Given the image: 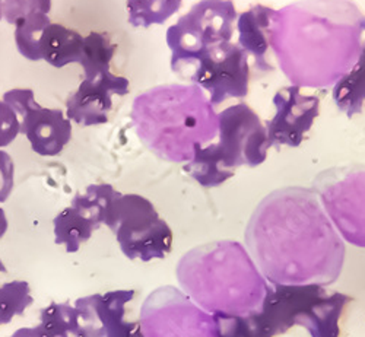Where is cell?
Masks as SVG:
<instances>
[{"instance_id":"1","label":"cell","mask_w":365,"mask_h":337,"mask_svg":"<svg viewBox=\"0 0 365 337\" xmlns=\"http://www.w3.org/2000/svg\"><path fill=\"white\" fill-rule=\"evenodd\" d=\"M246 244L269 284L331 285L345 244L314 190L285 187L266 196L246 228Z\"/></svg>"},{"instance_id":"2","label":"cell","mask_w":365,"mask_h":337,"mask_svg":"<svg viewBox=\"0 0 365 337\" xmlns=\"http://www.w3.org/2000/svg\"><path fill=\"white\" fill-rule=\"evenodd\" d=\"M361 18L348 0H309L279 11L270 48L291 83H336L358 58Z\"/></svg>"},{"instance_id":"3","label":"cell","mask_w":365,"mask_h":337,"mask_svg":"<svg viewBox=\"0 0 365 337\" xmlns=\"http://www.w3.org/2000/svg\"><path fill=\"white\" fill-rule=\"evenodd\" d=\"M177 279L206 313L245 316L257 311L267 281L238 241L203 244L181 257Z\"/></svg>"},{"instance_id":"4","label":"cell","mask_w":365,"mask_h":337,"mask_svg":"<svg viewBox=\"0 0 365 337\" xmlns=\"http://www.w3.org/2000/svg\"><path fill=\"white\" fill-rule=\"evenodd\" d=\"M130 117L142 143L170 162L186 164L196 143L218 135V114L196 85L152 88L136 97Z\"/></svg>"},{"instance_id":"5","label":"cell","mask_w":365,"mask_h":337,"mask_svg":"<svg viewBox=\"0 0 365 337\" xmlns=\"http://www.w3.org/2000/svg\"><path fill=\"white\" fill-rule=\"evenodd\" d=\"M238 14L232 0H200L165 34L171 71L187 81L199 57L210 47L232 41Z\"/></svg>"},{"instance_id":"6","label":"cell","mask_w":365,"mask_h":337,"mask_svg":"<svg viewBox=\"0 0 365 337\" xmlns=\"http://www.w3.org/2000/svg\"><path fill=\"white\" fill-rule=\"evenodd\" d=\"M104 224L129 260H163L173 250V229L140 195H120L110 204Z\"/></svg>"},{"instance_id":"7","label":"cell","mask_w":365,"mask_h":337,"mask_svg":"<svg viewBox=\"0 0 365 337\" xmlns=\"http://www.w3.org/2000/svg\"><path fill=\"white\" fill-rule=\"evenodd\" d=\"M314 192L336 231L365 249V167H342L322 172Z\"/></svg>"},{"instance_id":"8","label":"cell","mask_w":365,"mask_h":337,"mask_svg":"<svg viewBox=\"0 0 365 337\" xmlns=\"http://www.w3.org/2000/svg\"><path fill=\"white\" fill-rule=\"evenodd\" d=\"M139 323L146 337H214L212 314L174 286L158 288L145 299Z\"/></svg>"},{"instance_id":"9","label":"cell","mask_w":365,"mask_h":337,"mask_svg":"<svg viewBox=\"0 0 365 337\" xmlns=\"http://www.w3.org/2000/svg\"><path fill=\"white\" fill-rule=\"evenodd\" d=\"M187 81L205 92L214 108L230 98H246L250 85L249 54L232 41L210 47L199 57Z\"/></svg>"},{"instance_id":"10","label":"cell","mask_w":365,"mask_h":337,"mask_svg":"<svg viewBox=\"0 0 365 337\" xmlns=\"http://www.w3.org/2000/svg\"><path fill=\"white\" fill-rule=\"evenodd\" d=\"M218 145L230 168H256L267 160L266 126L246 103L234 104L218 114Z\"/></svg>"},{"instance_id":"11","label":"cell","mask_w":365,"mask_h":337,"mask_svg":"<svg viewBox=\"0 0 365 337\" xmlns=\"http://www.w3.org/2000/svg\"><path fill=\"white\" fill-rule=\"evenodd\" d=\"M275 115L264 123L269 146L298 147L320 114V100L298 85L284 86L273 95Z\"/></svg>"},{"instance_id":"12","label":"cell","mask_w":365,"mask_h":337,"mask_svg":"<svg viewBox=\"0 0 365 337\" xmlns=\"http://www.w3.org/2000/svg\"><path fill=\"white\" fill-rule=\"evenodd\" d=\"M129 90V79L111 72L83 79L66 100V117L83 128L106 125L113 108V95L125 97Z\"/></svg>"},{"instance_id":"13","label":"cell","mask_w":365,"mask_h":337,"mask_svg":"<svg viewBox=\"0 0 365 337\" xmlns=\"http://www.w3.org/2000/svg\"><path fill=\"white\" fill-rule=\"evenodd\" d=\"M329 295L323 285H284L269 284L259 311L267 321L273 334H285L298 324V320L306 314L314 304Z\"/></svg>"},{"instance_id":"14","label":"cell","mask_w":365,"mask_h":337,"mask_svg":"<svg viewBox=\"0 0 365 337\" xmlns=\"http://www.w3.org/2000/svg\"><path fill=\"white\" fill-rule=\"evenodd\" d=\"M21 133L41 157H57L72 139V123L62 110L36 107L21 118Z\"/></svg>"},{"instance_id":"15","label":"cell","mask_w":365,"mask_h":337,"mask_svg":"<svg viewBox=\"0 0 365 337\" xmlns=\"http://www.w3.org/2000/svg\"><path fill=\"white\" fill-rule=\"evenodd\" d=\"M279 21V11L264 5H255L238 15L235 31L238 33V46L253 58L255 66L260 72L273 69L267 60L272 38Z\"/></svg>"},{"instance_id":"16","label":"cell","mask_w":365,"mask_h":337,"mask_svg":"<svg viewBox=\"0 0 365 337\" xmlns=\"http://www.w3.org/2000/svg\"><path fill=\"white\" fill-rule=\"evenodd\" d=\"M358 41L356 61L331 89L334 104L346 117L361 114L365 108V16L358 22Z\"/></svg>"},{"instance_id":"17","label":"cell","mask_w":365,"mask_h":337,"mask_svg":"<svg viewBox=\"0 0 365 337\" xmlns=\"http://www.w3.org/2000/svg\"><path fill=\"white\" fill-rule=\"evenodd\" d=\"M182 170L205 189L220 187L235 175V170L227 165L218 142L196 143L190 161Z\"/></svg>"},{"instance_id":"18","label":"cell","mask_w":365,"mask_h":337,"mask_svg":"<svg viewBox=\"0 0 365 337\" xmlns=\"http://www.w3.org/2000/svg\"><path fill=\"white\" fill-rule=\"evenodd\" d=\"M83 37L76 31L60 24H50L41 36L40 53L53 68H65L79 63L82 56Z\"/></svg>"},{"instance_id":"19","label":"cell","mask_w":365,"mask_h":337,"mask_svg":"<svg viewBox=\"0 0 365 337\" xmlns=\"http://www.w3.org/2000/svg\"><path fill=\"white\" fill-rule=\"evenodd\" d=\"M135 291H111L97 294V309L106 328V337H146L139 321H126V305Z\"/></svg>"},{"instance_id":"20","label":"cell","mask_w":365,"mask_h":337,"mask_svg":"<svg viewBox=\"0 0 365 337\" xmlns=\"http://www.w3.org/2000/svg\"><path fill=\"white\" fill-rule=\"evenodd\" d=\"M352 298L344 292H331L304 314L297 326L306 328L312 337H339V321Z\"/></svg>"},{"instance_id":"21","label":"cell","mask_w":365,"mask_h":337,"mask_svg":"<svg viewBox=\"0 0 365 337\" xmlns=\"http://www.w3.org/2000/svg\"><path fill=\"white\" fill-rule=\"evenodd\" d=\"M53 225L56 237L54 242L57 245H65L68 253H76L81 245L93 237L96 229H98L72 206L60 212L54 218Z\"/></svg>"},{"instance_id":"22","label":"cell","mask_w":365,"mask_h":337,"mask_svg":"<svg viewBox=\"0 0 365 337\" xmlns=\"http://www.w3.org/2000/svg\"><path fill=\"white\" fill-rule=\"evenodd\" d=\"M212 321L214 337H275L259 310L245 316L214 313Z\"/></svg>"},{"instance_id":"23","label":"cell","mask_w":365,"mask_h":337,"mask_svg":"<svg viewBox=\"0 0 365 337\" xmlns=\"http://www.w3.org/2000/svg\"><path fill=\"white\" fill-rule=\"evenodd\" d=\"M117 46L108 34L91 33L83 37L82 56L79 65L83 69V79H93L98 75L111 72L110 65Z\"/></svg>"},{"instance_id":"24","label":"cell","mask_w":365,"mask_h":337,"mask_svg":"<svg viewBox=\"0 0 365 337\" xmlns=\"http://www.w3.org/2000/svg\"><path fill=\"white\" fill-rule=\"evenodd\" d=\"M182 0H128V21L135 28L163 25L174 16Z\"/></svg>"},{"instance_id":"25","label":"cell","mask_w":365,"mask_h":337,"mask_svg":"<svg viewBox=\"0 0 365 337\" xmlns=\"http://www.w3.org/2000/svg\"><path fill=\"white\" fill-rule=\"evenodd\" d=\"M111 184H91L85 193H78L72 199V207L79 210L97 228L104 224L106 213L110 204L120 196Z\"/></svg>"},{"instance_id":"26","label":"cell","mask_w":365,"mask_h":337,"mask_svg":"<svg viewBox=\"0 0 365 337\" xmlns=\"http://www.w3.org/2000/svg\"><path fill=\"white\" fill-rule=\"evenodd\" d=\"M41 337H71L76 336L78 317L75 306L69 304L51 302L40 313V324L36 327Z\"/></svg>"},{"instance_id":"27","label":"cell","mask_w":365,"mask_h":337,"mask_svg":"<svg viewBox=\"0 0 365 337\" xmlns=\"http://www.w3.org/2000/svg\"><path fill=\"white\" fill-rule=\"evenodd\" d=\"M50 18L46 14L29 15L15 25V43L21 56L31 61L41 58L40 41L44 29L50 25Z\"/></svg>"},{"instance_id":"28","label":"cell","mask_w":365,"mask_h":337,"mask_svg":"<svg viewBox=\"0 0 365 337\" xmlns=\"http://www.w3.org/2000/svg\"><path fill=\"white\" fill-rule=\"evenodd\" d=\"M33 304L28 282L12 281L0 286V326L11 323L15 316H22Z\"/></svg>"},{"instance_id":"29","label":"cell","mask_w":365,"mask_h":337,"mask_svg":"<svg viewBox=\"0 0 365 337\" xmlns=\"http://www.w3.org/2000/svg\"><path fill=\"white\" fill-rule=\"evenodd\" d=\"M78 331L75 337H106V328L97 309V294L76 299Z\"/></svg>"},{"instance_id":"30","label":"cell","mask_w":365,"mask_h":337,"mask_svg":"<svg viewBox=\"0 0 365 337\" xmlns=\"http://www.w3.org/2000/svg\"><path fill=\"white\" fill-rule=\"evenodd\" d=\"M51 11V0H4L2 14L8 24L16 25L21 19L34 15L46 14Z\"/></svg>"},{"instance_id":"31","label":"cell","mask_w":365,"mask_h":337,"mask_svg":"<svg viewBox=\"0 0 365 337\" xmlns=\"http://www.w3.org/2000/svg\"><path fill=\"white\" fill-rule=\"evenodd\" d=\"M21 133V120L14 108L0 100V149L9 146Z\"/></svg>"},{"instance_id":"32","label":"cell","mask_w":365,"mask_h":337,"mask_svg":"<svg viewBox=\"0 0 365 337\" xmlns=\"http://www.w3.org/2000/svg\"><path fill=\"white\" fill-rule=\"evenodd\" d=\"M4 101L9 104L14 111L18 114L19 120L29 111L40 104L36 101V94L29 88H15L4 94Z\"/></svg>"},{"instance_id":"33","label":"cell","mask_w":365,"mask_h":337,"mask_svg":"<svg viewBox=\"0 0 365 337\" xmlns=\"http://www.w3.org/2000/svg\"><path fill=\"white\" fill-rule=\"evenodd\" d=\"M15 165L8 152L0 149V203H5L14 190Z\"/></svg>"},{"instance_id":"34","label":"cell","mask_w":365,"mask_h":337,"mask_svg":"<svg viewBox=\"0 0 365 337\" xmlns=\"http://www.w3.org/2000/svg\"><path fill=\"white\" fill-rule=\"evenodd\" d=\"M11 337H41L36 327H24V328H19L16 330Z\"/></svg>"},{"instance_id":"35","label":"cell","mask_w":365,"mask_h":337,"mask_svg":"<svg viewBox=\"0 0 365 337\" xmlns=\"http://www.w3.org/2000/svg\"><path fill=\"white\" fill-rule=\"evenodd\" d=\"M8 231V219H6V213L5 210L0 207V239L4 238V235Z\"/></svg>"},{"instance_id":"36","label":"cell","mask_w":365,"mask_h":337,"mask_svg":"<svg viewBox=\"0 0 365 337\" xmlns=\"http://www.w3.org/2000/svg\"><path fill=\"white\" fill-rule=\"evenodd\" d=\"M8 270H6V266L2 263V261H0V273H6Z\"/></svg>"},{"instance_id":"37","label":"cell","mask_w":365,"mask_h":337,"mask_svg":"<svg viewBox=\"0 0 365 337\" xmlns=\"http://www.w3.org/2000/svg\"><path fill=\"white\" fill-rule=\"evenodd\" d=\"M2 2H4V0H0V21H2V18H4V14H2Z\"/></svg>"}]
</instances>
